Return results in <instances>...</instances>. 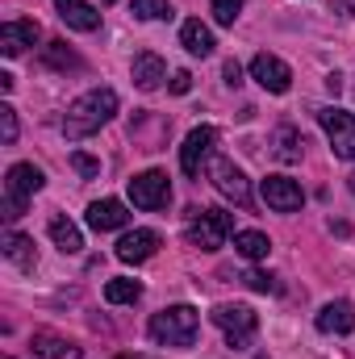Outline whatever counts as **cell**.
Instances as JSON below:
<instances>
[{
	"instance_id": "obj_1",
	"label": "cell",
	"mask_w": 355,
	"mask_h": 359,
	"mask_svg": "<svg viewBox=\"0 0 355 359\" xmlns=\"http://www.w3.org/2000/svg\"><path fill=\"white\" fill-rule=\"evenodd\" d=\"M113 113H117V92L113 88H92V92H84L80 100L67 104V113H63V134H67L72 142H80V138L96 134L100 126H109Z\"/></svg>"
},
{
	"instance_id": "obj_2",
	"label": "cell",
	"mask_w": 355,
	"mask_h": 359,
	"mask_svg": "<svg viewBox=\"0 0 355 359\" xmlns=\"http://www.w3.org/2000/svg\"><path fill=\"white\" fill-rule=\"evenodd\" d=\"M151 339L163 343V347H192L196 343V330H201V313L192 305H168L151 318Z\"/></svg>"
},
{
	"instance_id": "obj_3",
	"label": "cell",
	"mask_w": 355,
	"mask_h": 359,
	"mask_svg": "<svg viewBox=\"0 0 355 359\" xmlns=\"http://www.w3.org/2000/svg\"><path fill=\"white\" fill-rule=\"evenodd\" d=\"M46 184V176L34 168V163H13L8 176H4V205H0V217L4 222H17L25 213V201Z\"/></svg>"
},
{
	"instance_id": "obj_4",
	"label": "cell",
	"mask_w": 355,
	"mask_h": 359,
	"mask_svg": "<svg viewBox=\"0 0 355 359\" xmlns=\"http://www.w3.org/2000/svg\"><path fill=\"white\" fill-rule=\"evenodd\" d=\"M230 230H234V217H230L226 209H192V213H188V243H192L196 251H217V247H226Z\"/></svg>"
},
{
	"instance_id": "obj_5",
	"label": "cell",
	"mask_w": 355,
	"mask_h": 359,
	"mask_svg": "<svg viewBox=\"0 0 355 359\" xmlns=\"http://www.w3.org/2000/svg\"><path fill=\"white\" fill-rule=\"evenodd\" d=\"M209 318H213V326L226 334L230 347H247V343L255 339V330H260V318H255L251 305H217Z\"/></svg>"
},
{
	"instance_id": "obj_6",
	"label": "cell",
	"mask_w": 355,
	"mask_h": 359,
	"mask_svg": "<svg viewBox=\"0 0 355 359\" xmlns=\"http://www.w3.org/2000/svg\"><path fill=\"white\" fill-rule=\"evenodd\" d=\"M318 126L326 130V138H330V151L339 155V159H347L355 163V117L347 109H335V104H326V109H318Z\"/></svg>"
},
{
	"instance_id": "obj_7",
	"label": "cell",
	"mask_w": 355,
	"mask_h": 359,
	"mask_svg": "<svg viewBox=\"0 0 355 359\" xmlns=\"http://www.w3.org/2000/svg\"><path fill=\"white\" fill-rule=\"evenodd\" d=\"M130 201L138 209H168V201H172V180H168V172L151 168V172L134 176L130 180Z\"/></svg>"
},
{
	"instance_id": "obj_8",
	"label": "cell",
	"mask_w": 355,
	"mask_h": 359,
	"mask_svg": "<svg viewBox=\"0 0 355 359\" xmlns=\"http://www.w3.org/2000/svg\"><path fill=\"white\" fill-rule=\"evenodd\" d=\"M213 147H217V130H213V126H196V130L184 138V147H180V168H184V176H201V168H205V159L213 155Z\"/></svg>"
},
{
	"instance_id": "obj_9",
	"label": "cell",
	"mask_w": 355,
	"mask_h": 359,
	"mask_svg": "<svg viewBox=\"0 0 355 359\" xmlns=\"http://www.w3.org/2000/svg\"><path fill=\"white\" fill-rule=\"evenodd\" d=\"M251 80H255L264 92H276V96L293 88V72H288V63L276 59V55H267V50H260V55L251 59Z\"/></svg>"
},
{
	"instance_id": "obj_10",
	"label": "cell",
	"mask_w": 355,
	"mask_h": 359,
	"mask_svg": "<svg viewBox=\"0 0 355 359\" xmlns=\"http://www.w3.org/2000/svg\"><path fill=\"white\" fill-rule=\"evenodd\" d=\"M209 176H213V188L226 196V201H234V205H251V184H247V176L230 163V159H213V168H209Z\"/></svg>"
},
{
	"instance_id": "obj_11",
	"label": "cell",
	"mask_w": 355,
	"mask_h": 359,
	"mask_svg": "<svg viewBox=\"0 0 355 359\" xmlns=\"http://www.w3.org/2000/svg\"><path fill=\"white\" fill-rule=\"evenodd\" d=\"M260 192H264L267 209H276V213H297L301 205H305V192H301V184L288 176H267L260 184Z\"/></svg>"
},
{
	"instance_id": "obj_12",
	"label": "cell",
	"mask_w": 355,
	"mask_h": 359,
	"mask_svg": "<svg viewBox=\"0 0 355 359\" xmlns=\"http://www.w3.org/2000/svg\"><path fill=\"white\" fill-rule=\"evenodd\" d=\"M38 38H42L38 21H4V25H0V50H4L8 59L25 55V50H29Z\"/></svg>"
},
{
	"instance_id": "obj_13",
	"label": "cell",
	"mask_w": 355,
	"mask_h": 359,
	"mask_svg": "<svg viewBox=\"0 0 355 359\" xmlns=\"http://www.w3.org/2000/svg\"><path fill=\"white\" fill-rule=\"evenodd\" d=\"M155 251H159V234L155 230H130L117 243V259L121 264H147Z\"/></svg>"
},
{
	"instance_id": "obj_14",
	"label": "cell",
	"mask_w": 355,
	"mask_h": 359,
	"mask_svg": "<svg viewBox=\"0 0 355 359\" xmlns=\"http://www.w3.org/2000/svg\"><path fill=\"white\" fill-rule=\"evenodd\" d=\"M130 222V213H126V205L121 201H113V196H105V201H92L88 205V226L96 234H109V230H121Z\"/></svg>"
},
{
	"instance_id": "obj_15",
	"label": "cell",
	"mask_w": 355,
	"mask_h": 359,
	"mask_svg": "<svg viewBox=\"0 0 355 359\" xmlns=\"http://www.w3.org/2000/svg\"><path fill=\"white\" fill-rule=\"evenodd\" d=\"M130 76H134V84H138L142 92H155L163 80H168V63H163L155 50H142V55H134Z\"/></svg>"
},
{
	"instance_id": "obj_16",
	"label": "cell",
	"mask_w": 355,
	"mask_h": 359,
	"mask_svg": "<svg viewBox=\"0 0 355 359\" xmlns=\"http://www.w3.org/2000/svg\"><path fill=\"white\" fill-rule=\"evenodd\" d=\"M318 330L322 334H351L355 330V305L351 301H326L318 313Z\"/></svg>"
},
{
	"instance_id": "obj_17",
	"label": "cell",
	"mask_w": 355,
	"mask_h": 359,
	"mask_svg": "<svg viewBox=\"0 0 355 359\" xmlns=\"http://www.w3.org/2000/svg\"><path fill=\"white\" fill-rule=\"evenodd\" d=\"M29 347L42 359H84V351H80L72 339H63V334H55V330H34Z\"/></svg>"
},
{
	"instance_id": "obj_18",
	"label": "cell",
	"mask_w": 355,
	"mask_h": 359,
	"mask_svg": "<svg viewBox=\"0 0 355 359\" xmlns=\"http://www.w3.org/2000/svg\"><path fill=\"white\" fill-rule=\"evenodd\" d=\"M55 8H59V17H63L72 29H80V34L100 29V13L92 8L88 0H55Z\"/></svg>"
},
{
	"instance_id": "obj_19",
	"label": "cell",
	"mask_w": 355,
	"mask_h": 359,
	"mask_svg": "<svg viewBox=\"0 0 355 359\" xmlns=\"http://www.w3.org/2000/svg\"><path fill=\"white\" fill-rule=\"evenodd\" d=\"M0 251H4V259H8V264H17L21 271H29L34 264H38V255H34V238H25V234H17V230H8V234H4Z\"/></svg>"
},
{
	"instance_id": "obj_20",
	"label": "cell",
	"mask_w": 355,
	"mask_h": 359,
	"mask_svg": "<svg viewBox=\"0 0 355 359\" xmlns=\"http://www.w3.org/2000/svg\"><path fill=\"white\" fill-rule=\"evenodd\" d=\"M180 42H184V50H188V55H196V59L213 55V34H209V25H201L196 17L180 25Z\"/></svg>"
},
{
	"instance_id": "obj_21",
	"label": "cell",
	"mask_w": 355,
	"mask_h": 359,
	"mask_svg": "<svg viewBox=\"0 0 355 359\" xmlns=\"http://www.w3.org/2000/svg\"><path fill=\"white\" fill-rule=\"evenodd\" d=\"M301 147H305V138H301V130H293V126H280V130L272 134V155H276L280 163H297V159H301Z\"/></svg>"
},
{
	"instance_id": "obj_22",
	"label": "cell",
	"mask_w": 355,
	"mask_h": 359,
	"mask_svg": "<svg viewBox=\"0 0 355 359\" xmlns=\"http://www.w3.org/2000/svg\"><path fill=\"white\" fill-rule=\"evenodd\" d=\"M46 230H51V243H55V247H59L63 255H76V251L84 247L80 230H76V226H72L67 217H51V226H46Z\"/></svg>"
},
{
	"instance_id": "obj_23",
	"label": "cell",
	"mask_w": 355,
	"mask_h": 359,
	"mask_svg": "<svg viewBox=\"0 0 355 359\" xmlns=\"http://www.w3.org/2000/svg\"><path fill=\"white\" fill-rule=\"evenodd\" d=\"M234 251H239L243 259H267L272 238L260 234V230H239V234H234Z\"/></svg>"
},
{
	"instance_id": "obj_24",
	"label": "cell",
	"mask_w": 355,
	"mask_h": 359,
	"mask_svg": "<svg viewBox=\"0 0 355 359\" xmlns=\"http://www.w3.org/2000/svg\"><path fill=\"white\" fill-rule=\"evenodd\" d=\"M138 297H142V284L130 280V276H117V280L105 284V301H109V305H134Z\"/></svg>"
},
{
	"instance_id": "obj_25",
	"label": "cell",
	"mask_w": 355,
	"mask_h": 359,
	"mask_svg": "<svg viewBox=\"0 0 355 359\" xmlns=\"http://www.w3.org/2000/svg\"><path fill=\"white\" fill-rule=\"evenodd\" d=\"M134 17H142V21H168L172 4L168 0H134Z\"/></svg>"
},
{
	"instance_id": "obj_26",
	"label": "cell",
	"mask_w": 355,
	"mask_h": 359,
	"mask_svg": "<svg viewBox=\"0 0 355 359\" xmlns=\"http://www.w3.org/2000/svg\"><path fill=\"white\" fill-rule=\"evenodd\" d=\"M0 138H4V147L17 142V109H13L8 100L0 104Z\"/></svg>"
},
{
	"instance_id": "obj_27",
	"label": "cell",
	"mask_w": 355,
	"mask_h": 359,
	"mask_svg": "<svg viewBox=\"0 0 355 359\" xmlns=\"http://www.w3.org/2000/svg\"><path fill=\"white\" fill-rule=\"evenodd\" d=\"M247 0H213V21L217 25H234V17L243 13Z\"/></svg>"
},
{
	"instance_id": "obj_28",
	"label": "cell",
	"mask_w": 355,
	"mask_h": 359,
	"mask_svg": "<svg viewBox=\"0 0 355 359\" xmlns=\"http://www.w3.org/2000/svg\"><path fill=\"white\" fill-rule=\"evenodd\" d=\"M46 63H51V67H76V55L67 50V42H51V50H46Z\"/></svg>"
},
{
	"instance_id": "obj_29",
	"label": "cell",
	"mask_w": 355,
	"mask_h": 359,
	"mask_svg": "<svg viewBox=\"0 0 355 359\" xmlns=\"http://www.w3.org/2000/svg\"><path fill=\"white\" fill-rule=\"evenodd\" d=\"M243 284H247V288H255V292H276V280H272L267 271H260V268L243 271Z\"/></svg>"
},
{
	"instance_id": "obj_30",
	"label": "cell",
	"mask_w": 355,
	"mask_h": 359,
	"mask_svg": "<svg viewBox=\"0 0 355 359\" xmlns=\"http://www.w3.org/2000/svg\"><path fill=\"white\" fill-rule=\"evenodd\" d=\"M72 168H76L80 176H88V180H96V176H100V163H96L92 155H84V151H76V155H72Z\"/></svg>"
},
{
	"instance_id": "obj_31",
	"label": "cell",
	"mask_w": 355,
	"mask_h": 359,
	"mask_svg": "<svg viewBox=\"0 0 355 359\" xmlns=\"http://www.w3.org/2000/svg\"><path fill=\"white\" fill-rule=\"evenodd\" d=\"M222 76H226V84H230V88H239V84H243V67H239L234 59H230V63L222 67Z\"/></svg>"
},
{
	"instance_id": "obj_32",
	"label": "cell",
	"mask_w": 355,
	"mask_h": 359,
	"mask_svg": "<svg viewBox=\"0 0 355 359\" xmlns=\"http://www.w3.org/2000/svg\"><path fill=\"white\" fill-rule=\"evenodd\" d=\"M188 88H192V76H188V72H176V76H172V92H176V96H184Z\"/></svg>"
},
{
	"instance_id": "obj_33",
	"label": "cell",
	"mask_w": 355,
	"mask_h": 359,
	"mask_svg": "<svg viewBox=\"0 0 355 359\" xmlns=\"http://www.w3.org/2000/svg\"><path fill=\"white\" fill-rule=\"evenodd\" d=\"M117 359H142V355H117Z\"/></svg>"
},
{
	"instance_id": "obj_34",
	"label": "cell",
	"mask_w": 355,
	"mask_h": 359,
	"mask_svg": "<svg viewBox=\"0 0 355 359\" xmlns=\"http://www.w3.org/2000/svg\"><path fill=\"white\" fill-rule=\"evenodd\" d=\"M351 192H355V176H351Z\"/></svg>"
},
{
	"instance_id": "obj_35",
	"label": "cell",
	"mask_w": 355,
	"mask_h": 359,
	"mask_svg": "<svg viewBox=\"0 0 355 359\" xmlns=\"http://www.w3.org/2000/svg\"><path fill=\"white\" fill-rule=\"evenodd\" d=\"M105 4H113V0H105Z\"/></svg>"
},
{
	"instance_id": "obj_36",
	"label": "cell",
	"mask_w": 355,
	"mask_h": 359,
	"mask_svg": "<svg viewBox=\"0 0 355 359\" xmlns=\"http://www.w3.org/2000/svg\"><path fill=\"white\" fill-rule=\"evenodd\" d=\"M4 359H13V355H4Z\"/></svg>"
}]
</instances>
